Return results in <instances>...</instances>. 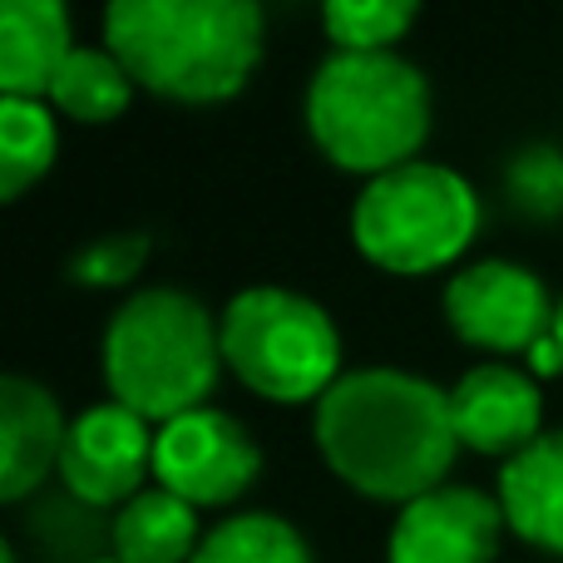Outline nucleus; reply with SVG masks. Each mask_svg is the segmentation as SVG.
Returning <instances> with one entry per match:
<instances>
[{"label": "nucleus", "instance_id": "22", "mask_svg": "<svg viewBox=\"0 0 563 563\" xmlns=\"http://www.w3.org/2000/svg\"><path fill=\"white\" fill-rule=\"evenodd\" d=\"M563 371V351H559V341H554V331H549L544 341H539L534 351H529V376H559Z\"/></svg>", "mask_w": 563, "mask_h": 563}, {"label": "nucleus", "instance_id": "25", "mask_svg": "<svg viewBox=\"0 0 563 563\" xmlns=\"http://www.w3.org/2000/svg\"><path fill=\"white\" fill-rule=\"evenodd\" d=\"M79 563H119L114 554H99V559H79Z\"/></svg>", "mask_w": 563, "mask_h": 563}, {"label": "nucleus", "instance_id": "24", "mask_svg": "<svg viewBox=\"0 0 563 563\" xmlns=\"http://www.w3.org/2000/svg\"><path fill=\"white\" fill-rule=\"evenodd\" d=\"M554 341H559V351H563V297H559V317H554Z\"/></svg>", "mask_w": 563, "mask_h": 563}, {"label": "nucleus", "instance_id": "21", "mask_svg": "<svg viewBox=\"0 0 563 563\" xmlns=\"http://www.w3.org/2000/svg\"><path fill=\"white\" fill-rule=\"evenodd\" d=\"M505 194L525 218H563V148L554 144H529L509 158L505 168Z\"/></svg>", "mask_w": 563, "mask_h": 563}, {"label": "nucleus", "instance_id": "3", "mask_svg": "<svg viewBox=\"0 0 563 563\" xmlns=\"http://www.w3.org/2000/svg\"><path fill=\"white\" fill-rule=\"evenodd\" d=\"M218 317L184 287H139L114 307L99 336V376L109 400L148 426L213 406L223 376Z\"/></svg>", "mask_w": 563, "mask_h": 563}, {"label": "nucleus", "instance_id": "6", "mask_svg": "<svg viewBox=\"0 0 563 563\" xmlns=\"http://www.w3.org/2000/svg\"><path fill=\"white\" fill-rule=\"evenodd\" d=\"M485 208L470 178L435 158L361 184L351 203V243L371 267L390 277H430L470 253Z\"/></svg>", "mask_w": 563, "mask_h": 563}, {"label": "nucleus", "instance_id": "10", "mask_svg": "<svg viewBox=\"0 0 563 563\" xmlns=\"http://www.w3.org/2000/svg\"><path fill=\"white\" fill-rule=\"evenodd\" d=\"M505 529L495 495L475 485H440L396 509L386 563H495Z\"/></svg>", "mask_w": 563, "mask_h": 563}, {"label": "nucleus", "instance_id": "9", "mask_svg": "<svg viewBox=\"0 0 563 563\" xmlns=\"http://www.w3.org/2000/svg\"><path fill=\"white\" fill-rule=\"evenodd\" d=\"M154 440L158 426L124 410L119 400L85 406L69 420L55 479L85 509H124L154 479Z\"/></svg>", "mask_w": 563, "mask_h": 563}, {"label": "nucleus", "instance_id": "14", "mask_svg": "<svg viewBox=\"0 0 563 563\" xmlns=\"http://www.w3.org/2000/svg\"><path fill=\"white\" fill-rule=\"evenodd\" d=\"M69 55H75V25L59 0L0 5V99H45Z\"/></svg>", "mask_w": 563, "mask_h": 563}, {"label": "nucleus", "instance_id": "15", "mask_svg": "<svg viewBox=\"0 0 563 563\" xmlns=\"http://www.w3.org/2000/svg\"><path fill=\"white\" fill-rule=\"evenodd\" d=\"M208 529L198 525V509L178 495L148 485L109 519V554L119 563H194Z\"/></svg>", "mask_w": 563, "mask_h": 563}, {"label": "nucleus", "instance_id": "5", "mask_svg": "<svg viewBox=\"0 0 563 563\" xmlns=\"http://www.w3.org/2000/svg\"><path fill=\"white\" fill-rule=\"evenodd\" d=\"M223 366L267 406H317L341 371V331L317 297L257 282L218 311Z\"/></svg>", "mask_w": 563, "mask_h": 563}, {"label": "nucleus", "instance_id": "4", "mask_svg": "<svg viewBox=\"0 0 563 563\" xmlns=\"http://www.w3.org/2000/svg\"><path fill=\"white\" fill-rule=\"evenodd\" d=\"M430 79L400 49L341 55L331 49L301 89V124L331 168L380 178L420 158L430 139Z\"/></svg>", "mask_w": 563, "mask_h": 563}, {"label": "nucleus", "instance_id": "20", "mask_svg": "<svg viewBox=\"0 0 563 563\" xmlns=\"http://www.w3.org/2000/svg\"><path fill=\"white\" fill-rule=\"evenodd\" d=\"M154 257V238L148 233H104L95 243H85L69 257V282L75 287H95V291H119L129 287Z\"/></svg>", "mask_w": 563, "mask_h": 563}, {"label": "nucleus", "instance_id": "13", "mask_svg": "<svg viewBox=\"0 0 563 563\" xmlns=\"http://www.w3.org/2000/svg\"><path fill=\"white\" fill-rule=\"evenodd\" d=\"M495 499L519 544L563 559V430H544L529 450L499 465Z\"/></svg>", "mask_w": 563, "mask_h": 563}, {"label": "nucleus", "instance_id": "16", "mask_svg": "<svg viewBox=\"0 0 563 563\" xmlns=\"http://www.w3.org/2000/svg\"><path fill=\"white\" fill-rule=\"evenodd\" d=\"M134 79L129 69L109 55L104 45H75V55L59 65L55 85H49L45 104L69 124H114L129 104H134Z\"/></svg>", "mask_w": 563, "mask_h": 563}, {"label": "nucleus", "instance_id": "23", "mask_svg": "<svg viewBox=\"0 0 563 563\" xmlns=\"http://www.w3.org/2000/svg\"><path fill=\"white\" fill-rule=\"evenodd\" d=\"M0 563H20V549L15 544H0Z\"/></svg>", "mask_w": 563, "mask_h": 563}, {"label": "nucleus", "instance_id": "18", "mask_svg": "<svg viewBox=\"0 0 563 563\" xmlns=\"http://www.w3.org/2000/svg\"><path fill=\"white\" fill-rule=\"evenodd\" d=\"M194 563H317V554L291 519L273 509H243L208 529Z\"/></svg>", "mask_w": 563, "mask_h": 563}, {"label": "nucleus", "instance_id": "11", "mask_svg": "<svg viewBox=\"0 0 563 563\" xmlns=\"http://www.w3.org/2000/svg\"><path fill=\"white\" fill-rule=\"evenodd\" d=\"M450 420L460 450L515 460L544 435V390L515 361H479L450 386Z\"/></svg>", "mask_w": 563, "mask_h": 563}, {"label": "nucleus", "instance_id": "8", "mask_svg": "<svg viewBox=\"0 0 563 563\" xmlns=\"http://www.w3.org/2000/svg\"><path fill=\"white\" fill-rule=\"evenodd\" d=\"M263 475V450L253 430L223 406H203L158 426L154 485L194 509H228Z\"/></svg>", "mask_w": 563, "mask_h": 563}, {"label": "nucleus", "instance_id": "1", "mask_svg": "<svg viewBox=\"0 0 563 563\" xmlns=\"http://www.w3.org/2000/svg\"><path fill=\"white\" fill-rule=\"evenodd\" d=\"M321 465L371 505H410L450 485L460 435L450 390L400 366H356L311 406Z\"/></svg>", "mask_w": 563, "mask_h": 563}, {"label": "nucleus", "instance_id": "2", "mask_svg": "<svg viewBox=\"0 0 563 563\" xmlns=\"http://www.w3.org/2000/svg\"><path fill=\"white\" fill-rule=\"evenodd\" d=\"M99 45L144 95L168 104H228L247 89L267 49L257 0H109Z\"/></svg>", "mask_w": 563, "mask_h": 563}, {"label": "nucleus", "instance_id": "17", "mask_svg": "<svg viewBox=\"0 0 563 563\" xmlns=\"http://www.w3.org/2000/svg\"><path fill=\"white\" fill-rule=\"evenodd\" d=\"M59 114L45 99H0V203H20L55 168Z\"/></svg>", "mask_w": 563, "mask_h": 563}, {"label": "nucleus", "instance_id": "19", "mask_svg": "<svg viewBox=\"0 0 563 563\" xmlns=\"http://www.w3.org/2000/svg\"><path fill=\"white\" fill-rule=\"evenodd\" d=\"M416 0H331L321 5V30L341 55H390L410 35Z\"/></svg>", "mask_w": 563, "mask_h": 563}, {"label": "nucleus", "instance_id": "7", "mask_svg": "<svg viewBox=\"0 0 563 563\" xmlns=\"http://www.w3.org/2000/svg\"><path fill=\"white\" fill-rule=\"evenodd\" d=\"M440 311L460 346L489 351V356H529L554 331L559 301L549 297L534 267L515 257H479V263L455 267Z\"/></svg>", "mask_w": 563, "mask_h": 563}, {"label": "nucleus", "instance_id": "12", "mask_svg": "<svg viewBox=\"0 0 563 563\" xmlns=\"http://www.w3.org/2000/svg\"><path fill=\"white\" fill-rule=\"evenodd\" d=\"M65 435L69 416L59 410L55 390L20 371L0 376V499L5 505H25L30 495H40V485L59 470Z\"/></svg>", "mask_w": 563, "mask_h": 563}]
</instances>
